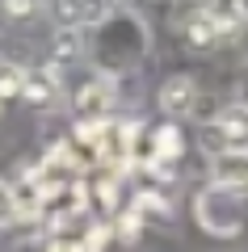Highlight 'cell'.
I'll return each mask as SVG.
<instances>
[{
    "label": "cell",
    "instance_id": "8fae6325",
    "mask_svg": "<svg viewBox=\"0 0 248 252\" xmlns=\"http://www.w3.org/2000/svg\"><path fill=\"white\" fill-rule=\"evenodd\" d=\"M51 55H55V63H71L80 55V34L76 30H59L55 42H51Z\"/></svg>",
    "mask_w": 248,
    "mask_h": 252
},
{
    "label": "cell",
    "instance_id": "30bf717a",
    "mask_svg": "<svg viewBox=\"0 0 248 252\" xmlns=\"http://www.w3.org/2000/svg\"><path fill=\"white\" fill-rule=\"evenodd\" d=\"M21 84H26V67L13 63V59H0V101L21 97Z\"/></svg>",
    "mask_w": 248,
    "mask_h": 252
},
{
    "label": "cell",
    "instance_id": "5b68a950",
    "mask_svg": "<svg viewBox=\"0 0 248 252\" xmlns=\"http://www.w3.org/2000/svg\"><path fill=\"white\" fill-rule=\"evenodd\" d=\"M198 105V84L185 80V76H173V80H164V89H160V109L169 118H185L194 114Z\"/></svg>",
    "mask_w": 248,
    "mask_h": 252
},
{
    "label": "cell",
    "instance_id": "6da1fadb",
    "mask_svg": "<svg viewBox=\"0 0 248 252\" xmlns=\"http://www.w3.org/2000/svg\"><path fill=\"white\" fill-rule=\"evenodd\" d=\"M198 223L206 227L211 235H240V193H231V189H219V185H211L198 198Z\"/></svg>",
    "mask_w": 248,
    "mask_h": 252
},
{
    "label": "cell",
    "instance_id": "ba28073f",
    "mask_svg": "<svg viewBox=\"0 0 248 252\" xmlns=\"http://www.w3.org/2000/svg\"><path fill=\"white\" fill-rule=\"evenodd\" d=\"M55 93H59V76L51 67H26V84H21V97L30 105H51Z\"/></svg>",
    "mask_w": 248,
    "mask_h": 252
},
{
    "label": "cell",
    "instance_id": "7a4b0ae2",
    "mask_svg": "<svg viewBox=\"0 0 248 252\" xmlns=\"http://www.w3.org/2000/svg\"><path fill=\"white\" fill-rule=\"evenodd\" d=\"M109 13L106 0H51V17L59 21V30H89V26H101Z\"/></svg>",
    "mask_w": 248,
    "mask_h": 252
},
{
    "label": "cell",
    "instance_id": "8992f818",
    "mask_svg": "<svg viewBox=\"0 0 248 252\" xmlns=\"http://www.w3.org/2000/svg\"><path fill=\"white\" fill-rule=\"evenodd\" d=\"M223 42V30L219 21L211 17V9H194L185 17V46H194V51H211V46Z\"/></svg>",
    "mask_w": 248,
    "mask_h": 252
},
{
    "label": "cell",
    "instance_id": "5bb4252c",
    "mask_svg": "<svg viewBox=\"0 0 248 252\" xmlns=\"http://www.w3.org/2000/svg\"><path fill=\"white\" fill-rule=\"evenodd\" d=\"M51 252H84V244H76V240H51Z\"/></svg>",
    "mask_w": 248,
    "mask_h": 252
},
{
    "label": "cell",
    "instance_id": "7c38bea8",
    "mask_svg": "<svg viewBox=\"0 0 248 252\" xmlns=\"http://www.w3.org/2000/svg\"><path fill=\"white\" fill-rule=\"evenodd\" d=\"M156 147H160V156H156V160H173V156H177V147H181L177 126H164V130L156 135Z\"/></svg>",
    "mask_w": 248,
    "mask_h": 252
},
{
    "label": "cell",
    "instance_id": "3957f363",
    "mask_svg": "<svg viewBox=\"0 0 248 252\" xmlns=\"http://www.w3.org/2000/svg\"><path fill=\"white\" fill-rule=\"evenodd\" d=\"M211 135L219 139L227 152H248V105H244V101H231V105L219 109Z\"/></svg>",
    "mask_w": 248,
    "mask_h": 252
},
{
    "label": "cell",
    "instance_id": "52a82bcc",
    "mask_svg": "<svg viewBox=\"0 0 248 252\" xmlns=\"http://www.w3.org/2000/svg\"><path fill=\"white\" fill-rule=\"evenodd\" d=\"M76 118L80 122H106V114H109V89L101 80H93V84H80V93H76Z\"/></svg>",
    "mask_w": 248,
    "mask_h": 252
},
{
    "label": "cell",
    "instance_id": "9c48e42d",
    "mask_svg": "<svg viewBox=\"0 0 248 252\" xmlns=\"http://www.w3.org/2000/svg\"><path fill=\"white\" fill-rule=\"evenodd\" d=\"M0 13L17 26H30V21L42 17V0H0Z\"/></svg>",
    "mask_w": 248,
    "mask_h": 252
},
{
    "label": "cell",
    "instance_id": "4fadbf2b",
    "mask_svg": "<svg viewBox=\"0 0 248 252\" xmlns=\"http://www.w3.org/2000/svg\"><path fill=\"white\" fill-rule=\"evenodd\" d=\"M13 215H17V202H13V189L4 185V181H0V227L9 223Z\"/></svg>",
    "mask_w": 248,
    "mask_h": 252
},
{
    "label": "cell",
    "instance_id": "277c9868",
    "mask_svg": "<svg viewBox=\"0 0 248 252\" xmlns=\"http://www.w3.org/2000/svg\"><path fill=\"white\" fill-rule=\"evenodd\" d=\"M211 181L231 193H248V152H219L211 160Z\"/></svg>",
    "mask_w": 248,
    "mask_h": 252
}]
</instances>
